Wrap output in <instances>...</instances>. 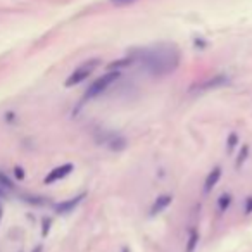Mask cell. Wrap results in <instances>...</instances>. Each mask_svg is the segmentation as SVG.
Wrapping results in <instances>:
<instances>
[{"label":"cell","instance_id":"obj_1","mask_svg":"<svg viewBox=\"0 0 252 252\" xmlns=\"http://www.w3.org/2000/svg\"><path fill=\"white\" fill-rule=\"evenodd\" d=\"M138 59L142 63L143 69L152 76H166L180 66L181 54L176 48V45L161 44L145 48Z\"/></svg>","mask_w":252,"mask_h":252},{"label":"cell","instance_id":"obj_2","mask_svg":"<svg viewBox=\"0 0 252 252\" xmlns=\"http://www.w3.org/2000/svg\"><path fill=\"white\" fill-rule=\"evenodd\" d=\"M119 76H121V73L118 71V69H110L109 73H106V75H102L99 79H95L94 83L90 85V88L87 90V94H85V100H90V99H95V97H99L100 94H104V92L107 90V88L112 85V83H116L119 79Z\"/></svg>","mask_w":252,"mask_h":252},{"label":"cell","instance_id":"obj_3","mask_svg":"<svg viewBox=\"0 0 252 252\" xmlns=\"http://www.w3.org/2000/svg\"><path fill=\"white\" fill-rule=\"evenodd\" d=\"M99 64H100L99 59H90V61H87V63H83L81 66H78L75 71L71 73V75L67 76V79H66L64 85H66L67 88L75 87V85H79V83L85 81V79H87L88 76H90L92 73L99 67Z\"/></svg>","mask_w":252,"mask_h":252},{"label":"cell","instance_id":"obj_4","mask_svg":"<svg viewBox=\"0 0 252 252\" xmlns=\"http://www.w3.org/2000/svg\"><path fill=\"white\" fill-rule=\"evenodd\" d=\"M73 170H75V166L73 164H63V166H59V168H54V170H52L50 173L45 176L44 181L47 183V185H52V183H55V181H59V180H63V178H66Z\"/></svg>","mask_w":252,"mask_h":252},{"label":"cell","instance_id":"obj_5","mask_svg":"<svg viewBox=\"0 0 252 252\" xmlns=\"http://www.w3.org/2000/svg\"><path fill=\"white\" fill-rule=\"evenodd\" d=\"M83 197H85V193H81V195H76V197L69 199V201H66V202H61V204L55 205V211H57V213H59V214L71 213L73 209H75L76 205H78L79 202L83 201Z\"/></svg>","mask_w":252,"mask_h":252},{"label":"cell","instance_id":"obj_6","mask_svg":"<svg viewBox=\"0 0 252 252\" xmlns=\"http://www.w3.org/2000/svg\"><path fill=\"white\" fill-rule=\"evenodd\" d=\"M220 178H221V168H220V166H216V168H214V170L207 174V178H205V181H204V193H211V192H213V189L218 185Z\"/></svg>","mask_w":252,"mask_h":252},{"label":"cell","instance_id":"obj_7","mask_svg":"<svg viewBox=\"0 0 252 252\" xmlns=\"http://www.w3.org/2000/svg\"><path fill=\"white\" fill-rule=\"evenodd\" d=\"M173 202V197L171 195H159L156 201H154V204H152V207H150V214L152 216H156V214H159V213H162L168 205Z\"/></svg>","mask_w":252,"mask_h":252},{"label":"cell","instance_id":"obj_8","mask_svg":"<svg viewBox=\"0 0 252 252\" xmlns=\"http://www.w3.org/2000/svg\"><path fill=\"white\" fill-rule=\"evenodd\" d=\"M199 244V232L195 228H190L189 242H187V252H195V247Z\"/></svg>","mask_w":252,"mask_h":252},{"label":"cell","instance_id":"obj_9","mask_svg":"<svg viewBox=\"0 0 252 252\" xmlns=\"http://www.w3.org/2000/svg\"><path fill=\"white\" fill-rule=\"evenodd\" d=\"M249 152H251V147L247 145V143H244L242 145V149H240V152H238V158H236V161H235V168L238 170L242 164H244L245 161H247V158H249Z\"/></svg>","mask_w":252,"mask_h":252},{"label":"cell","instance_id":"obj_10","mask_svg":"<svg viewBox=\"0 0 252 252\" xmlns=\"http://www.w3.org/2000/svg\"><path fill=\"white\" fill-rule=\"evenodd\" d=\"M225 83H226V78L220 75V76H216L214 79H209L207 83H204L202 88H204V90H207V88H216V87H221V85H225Z\"/></svg>","mask_w":252,"mask_h":252},{"label":"cell","instance_id":"obj_11","mask_svg":"<svg viewBox=\"0 0 252 252\" xmlns=\"http://www.w3.org/2000/svg\"><path fill=\"white\" fill-rule=\"evenodd\" d=\"M230 204H232V195H230V193H223V195L218 199V207H220L221 213H225L226 209L230 207Z\"/></svg>","mask_w":252,"mask_h":252},{"label":"cell","instance_id":"obj_12","mask_svg":"<svg viewBox=\"0 0 252 252\" xmlns=\"http://www.w3.org/2000/svg\"><path fill=\"white\" fill-rule=\"evenodd\" d=\"M131 63H133V59H121V61H116V63H110V64H109V69H118V67L130 66Z\"/></svg>","mask_w":252,"mask_h":252},{"label":"cell","instance_id":"obj_13","mask_svg":"<svg viewBox=\"0 0 252 252\" xmlns=\"http://www.w3.org/2000/svg\"><path fill=\"white\" fill-rule=\"evenodd\" d=\"M226 143H228V152H232V150L235 149L236 143H238V137H236V133H232V135H230V137H228V142H226Z\"/></svg>","mask_w":252,"mask_h":252},{"label":"cell","instance_id":"obj_14","mask_svg":"<svg viewBox=\"0 0 252 252\" xmlns=\"http://www.w3.org/2000/svg\"><path fill=\"white\" fill-rule=\"evenodd\" d=\"M252 213V197L247 199V202H245V214H251Z\"/></svg>","mask_w":252,"mask_h":252},{"label":"cell","instance_id":"obj_15","mask_svg":"<svg viewBox=\"0 0 252 252\" xmlns=\"http://www.w3.org/2000/svg\"><path fill=\"white\" fill-rule=\"evenodd\" d=\"M48 228H50V220H44V232H42V235L47 236Z\"/></svg>","mask_w":252,"mask_h":252},{"label":"cell","instance_id":"obj_16","mask_svg":"<svg viewBox=\"0 0 252 252\" xmlns=\"http://www.w3.org/2000/svg\"><path fill=\"white\" fill-rule=\"evenodd\" d=\"M14 173H16V176L19 178V180H23V178H24V171H23V168H19V166H17L16 170H14Z\"/></svg>","mask_w":252,"mask_h":252},{"label":"cell","instance_id":"obj_17","mask_svg":"<svg viewBox=\"0 0 252 252\" xmlns=\"http://www.w3.org/2000/svg\"><path fill=\"white\" fill-rule=\"evenodd\" d=\"M112 2H131V0H112Z\"/></svg>","mask_w":252,"mask_h":252},{"label":"cell","instance_id":"obj_18","mask_svg":"<svg viewBox=\"0 0 252 252\" xmlns=\"http://www.w3.org/2000/svg\"><path fill=\"white\" fill-rule=\"evenodd\" d=\"M33 252H42V247H36V249H35V251H33Z\"/></svg>","mask_w":252,"mask_h":252},{"label":"cell","instance_id":"obj_19","mask_svg":"<svg viewBox=\"0 0 252 252\" xmlns=\"http://www.w3.org/2000/svg\"><path fill=\"white\" fill-rule=\"evenodd\" d=\"M121 252H130V249H128V247H125V249H123Z\"/></svg>","mask_w":252,"mask_h":252},{"label":"cell","instance_id":"obj_20","mask_svg":"<svg viewBox=\"0 0 252 252\" xmlns=\"http://www.w3.org/2000/svg\"><path fill=\"white\" fill-rule=\"evenodd\" d=\"M0 221H2V205H0Z\"/></svg>","mask_w":252,"mask_h":252},{"label":"cell","instance_id":"obj_21","mask_svg":"<svg viewBox=\"0 0 252 252\" xmlns=\"http://www.w3.org/2000/svg\"><path fill=\"white\" fill-rule=\"evenodd\" d=\"M0 195H4V192H2V187H0Z\"/></svg>","mask_w":252,"mask_h":252}]
</instances>
